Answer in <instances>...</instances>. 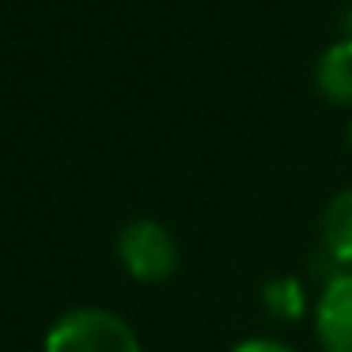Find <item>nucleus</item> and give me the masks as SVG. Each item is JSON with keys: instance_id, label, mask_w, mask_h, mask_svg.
Wrapping results in <instances>:
<instances>
[{"instance_id": "nucleus-4", "label": "nucleus", "mask_w": 352, "mask_h": 352, "mask_svg": "<svg viewBox=\"0 0 352 352\" xmlns=\"http://www.w3.org/2000/svg\"><path fill=\"white\" fill-rule=\"evenodd\" d=\"M318 243H322V258L337 273H352V186L337 190L326 201V208L318 216Z\"/></svg>"}, {"instance_id": "nucleus-5", "label": "nucleus", "mask_w": 352, "mask_h": 352, "mask_svg": "<svg viewBox=\"0 0 352 352\" xmlns=\"http://www.w3.org/2000/svg\"><path fill=\"white\" fill-rule=\"evenodd\" d=\"M314 87L329 107L352 110V38H337L314 61Z\"/></svg>"}, {"instance_id": "nucleus-2", "label": "nucleus", "mask_w": 352, "mask_h": 352, "mask_svg": "<svg viewBox=\"0 0 352 352\" xmlns=\"http://www.w3.org/2000/svg\"><path fill=\"white\" fill-rule=\"evenodd\" d=\"M118 261L122 269L140 284H163L178 273V243L170 235L167 223L152 220V216H140L129 220L118 235Z\"/></svg>"}, {"instance_id": "nucleus-3", "label": "nucleus", "mask_w": 352, "mask_h": 352, "mask_svg": "<svg viewBox=\"0 0 352 352\" xmlns=\"http://www.w3.org/2000/svg\"><path fill=\"white\" fill-rule=\"evenodd\" d=\"M314 337L322 352H352V273H333L314 303Z\"/></svg>"}, {"instance_id": "nucleus-9", "label": "nucleus", "mask_w": 352, "mask_h": 352, "mask_svg": "<svg viewBox=\"0 0 352 352\" xmlns=\"http://www.w3.org/2000/svg\"><path fill=\"white\" fill-rule=\"evenodd\" d=\"M349 148H352V122H349Z\"/></svg>"}, {"instance_id": "nucleus-7", "label": "nucleus", "mask_w": 352, "mask_h": 352, "mask_svg": "<svg viewBox=\"0 0 352 352\" xmlns=\"http://www.w3.org/2000/svg\"><path fill=\"white\" fill-rule=\"evenodd\" d=\"M231 352H296V349L276 341V337H246V341H239Z\"/></svg>"}, {"instance_id": "nucleus-6", "label": "nucleus", "mask_w": 352, "mask_h": 352, "mask_svg": "<svg viewBox=\"0 0 352 352\" xmlns=\"http://www.w3.org/2000/svg\"><path fill=\"white\" fill-rule=\"evenodd\" d=\"M261 303L273 318H284V322H296L307 314V292H303V280L296 276H273L261 292Z\"/></svg>"}, {"instance_id": "nucleus-1", "label": "nucleus", "mask_w": 352, "mask_h": 352, "mask_svg": "<svg viewBox=\"0 0 352 352\" xmlns=\"http://www.w3.org/2000/svg\"><path fill=\"white\" fill-rule=\"evenodd\" d=\"M42 352H144L122 314L107 307H72L46 329Z\"/></svg>"}, {"instance_id": "nucleus-8", "label": "nucleus", "mask_w": 352, "mask_h": 352, "mask_svg": "<svg viewBox=\"0 0 352 352\" xmlns=\"http://www.w3.org/2000/svg\"><path fill=\"white\" fill-rule=\"evenodd\" d=\"M341 34H344V38H352V8L344 12V19H341Z\"/></svg>"}]
</instances>
